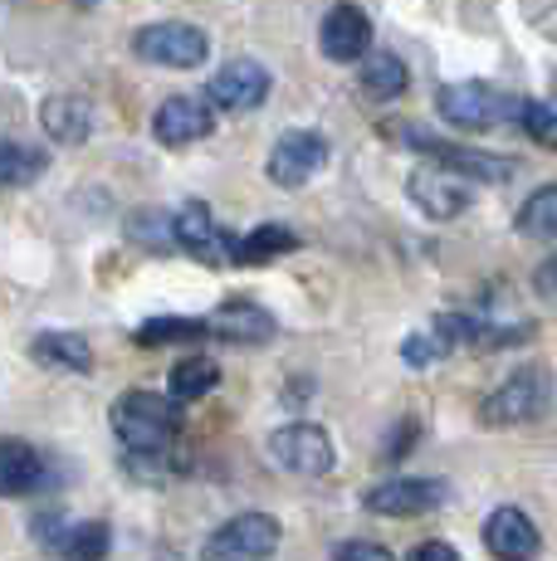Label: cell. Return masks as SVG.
Segmentation results:
<instances>
[{
    "label": "cell",
    "instance_id": "22",
    "mask_svg": "<svg viewBox=\"0 0 557 561\" xmlns=\"http://www.w3.org/2000/svg\"><path fill=\"white\" fill-rule=\"evenodd\" d=\"M45 176V152L25 142H0V191L35 186Z\"/></svg>",
    "mask_w": 557,
    "mask_h": 561
},
{
    "label": "cell",
    "instance_id": "24",
    "mask_svg": "<svg viewBox=\"0 0 557 561\" xmlns=\"http://www.w3.org/2000/svg\"><path fill=\"white\" fill-rule=\"evenodd\" d=\"M127 240L143 244V250H157V254L177 250V215H167V210H137L133 220H127Z\"/></svg>",
    "mask_w": 557,
    "mask_h": 561
},
{
    "label": "cell",
    "instance_id": "1",
    "mask_svg": "<svg viewBox=\"0 0 557 561\" xmlns=\"http://www.w3.org/2000/svg\"><path fill=\"white\" fill-rule=\"evenodd\" d=\"M177 430H181V415H177V401H171V396H157V391L117 396L113 435L123 439L133 455H162L171 439H177Z\"/></svg>",
    "mask_w": 557,
    "mask_h": 561
},
{
    "label": "cell",
    "instance_id": "32",
    "mask_svg": "<svg viewBox=\"0 0 557 561\" xmlns=\"http://www.w3.org/2000/svg\"><path fill=\"white\" fill-rule=\"evenodd\" d=\"M533 284H538V294H548V298H557V259H548V264L533 274Z\"/></svg>",
    "mask_w": 557,
    "mask_h": 561
},
{
    "label": "cell",
    "instance_id": "6",
    "mask_svg": "<svg viewBox=\"0 0 557 561\" xmlns=\"http://www.w3.org/2000/svg\"><path fill=\"white\" fill-rule=\"evenodd\" d=\"M270 455L278 469L288 473H304V479H323V473H333V439H328V430L318 425H284L270 435Z\"/></svg>",
    "mask_w": 557,
    "mask_h": 561
},
{
    "label": "cell",
    "instance_id": "27",
    "mask_svg": "<svg viewBox=\"0 0 557 561\" xmlns=\"http://www.w3.org/2000/svg\"><path fill=\"white\" fill-rule=\"evenodd\" d=\"M113 547V533L109 523H79L73 533L59 537V557L64 561H103Z\"/></svg>",
    "mask_w": 557,
    "mask_h": 561
},
{
    "label": "cell",
    "instance_id": "9",
    "mask_svg": "<svg viewBox=\"0 0 557 561\" xmlns=\"http://www.w3.org/2000/svg\"><path fill=\"white\" fill-rule=\"evenodd\" d=\"M450 499V483L445 479H387L377 489H367V513H382V517H421V513H435L445 508Z\"/></svg>",
    "mask_w": 557,
    "mask_h": 561
},
{
    "label": "cell",
    "instance_id": "14",
    "mask_svg": "<svg viewBox=\"0 0 557 561\" xmlns=\"http://www.w3.org/2000/svg\"><path fill=\"white\" fill-rule=\"evenodd\" d=\"M216 133V113L201 99H167L152 117V137L162 147H191Z\"/></svg>",
    "mask_w": 557,
    "mask_h": 561
},
{
    "label": "cell",
    "instance_id": "8",
    "mask_svg": "<svg viewBox=\"0 0 557 561\" xmlns=\"http://www.w3.org/2000/svg\"><path fill=\"white\" fill-rule=\"evenodd\" d=\"M177 250H186L191 259L211 268H235V240L216 225V215L201 201H186L177 210Z\"/></svg>",
    "mask_w": 557,
    "mask_h": 561
},
{
    "label": "cell",
    "instance_id": "20",
    "mask_svg": "<svg viewBox=\"0 0 557 561\" xmlns=\"http://www.w3.org/2000/svg\"><path fill=\"white\" fill-rule=\"evenodd\" d=\"M406 83H411V73H406V64L396 54H367L362 59V89H367V99L391 103L406 93Z\"/></svg>",
    "mask_w": 557,
    "mask_h": 561
},
{
    "label": "cell",
    "instance_id": "12",
    "mask_svg": "<svg viewBox=\"0 0 557 561\" xmlns=\"http://www.w3.org/2000/svg\"><path fill=\"white\" fill-rule=\"evenodd\" d=\"M274 328L278 322L260 304H250V298H230V304H220L206 318V337L235 342V347H260V342L274 337Z\"/></svg>",
    "mask_w": 557,
    "mask_h": 561
},
{
    "label": "cell",
    "instance_id": "31",
    "mask_svg": "<svg viewBox=\"0 0 557 561\" xmlns=\"http://www.w3.org/2000/svg\"><path fill=\"white\" fill-rule=\"evenodd\" d=\"M406 561H459V552L450 542H421Z\"/></svg>",
    "mask_w": 557,
    "mask_h": 561
},
{
    "label": "cell",
    "instance_id": "26",
    "mask_svg": "<svg viewBox=\"0 0 557 561\" xmlns=\"http://www.w3.org/2000/svg\"><path fill=\"white\" fill-rule=\"evenodd\" d=\"M206 337V318H152L137 328V347H171V342H196Z\"/></svg>",
    "mask_w": 557,
    "mask_h": 561
},
{
    "label": "cell",
    "instance_id": "23",
    "mask_svg": "<svg viewBox=\"0 0 557 561\" xmlns=\"http://www.w3.org/2000/svg\"><path fill=\"white\" fill-rule=\"evenodd\" d=\"M220 381V366L211 357H186L171 366V401L186 405V401H201V396H211Z\"/></svg>",
    "mask_w": 557,
    "mask_h": 561
},
{
    "label": "cell",
    "instance_id": "11",
    "mask_svg": "<svg viewBox=\"0 0 557 561\" xmlns=\"http://www.w3.org/2000/svg\"><path fill=\"white\" fill-rule=\"evenodd\" d=\"M318 49L333 64H357L372 54V20L357 5H333L318 30Z\"/></svg>",
    "mask_w": 557,
    "mask_h": 561
},
{
    "label": "cell",
    "instance_id": "28",
    "mask_svg": "<svg viewBox=\"0 0 557 561\" xmlns=\"http://www.w3.org/2000/svg\"><path fill=\"white\" fill-rule=\"evenodd\" d=\"M519 127H523V133H528L538 147H548V152H557V107L538 103V99L519 103Z\"/></svg>",
    "mask_w": 557,
    "mask_h": 561
},
{
    "label": "cell",
    "instance_id": "2",
    "mask_svg": "<svg viewBox=\"0 0 557 561\" xmlns=\"http://www.w3.org/2000/svg\"><path fill=\"white\" fill-rule=\"evenodd\" d=\"M435 107H441V117L450 127H459V133H495L499 123H519V103L509 99V93H499L495 83H445L441 93H435Z\"/></svg>",
    "mask_w": 557,
    "mask_h": 561
},
{
    "label": "cell",
    "instance_id": "30",
    "mask_svg": "<svg viewBox=\"0 0 557 561\" xmlns=\"http://www.w3.org/2000/svg\"><path fill=\"white\" fill-rule=\"evenodd\" d=\"M333 561H396L382 542H342Z\"/></svg>",
    "mask_w": 557,
    "mask_h": 561
},
{
    "label": "cell",
    "instance_id": "17",
    "mask_svg": "<svg viewBox=\"0 0 557 561\" xmlns=\"http://www.w3.org/2000/svg\"><path fill=\"white\" fill-rule=\"evenodd\" d=\"M45 483V459L25 439H0V499H25Z\"/></svg>",
    "mask_w": 557,
    "mask_h": 561
},
{
    "label": "cell",
    "instance_id": "19",
    "mask_svg": "<svg viewBox=\"0 0 557 561\" xmlns=\"http://www.w3.org/2000/svg\"><path fill=\"white\" fill-rule=\"evenodd\" d=\"M35 362L39 366H64V371H89L93 347L79 332H39L35 337Z\"/></svg>",
    "mask_w": 557,
    "mask_h": 561
},
{
    "label": "cell",
    "instance_id": "10",
    "mask_svg": "<svg viewBox=\"0 0 557 561\" xmlns=\"http://www.w3.org/2000/svg\"><path fill=\"white\" fill-rule=\"evenodd\" d=\"M264 99H270V69L254 59H230L206 89V103L225 107V113H250Z\"/></svg>",
    "mask_w": 557,
    "mask_h": 561
},
{
    "label": "cell",
    "instance_id": "16",
    "mask_svg": "<svg viewBox=\"0 0 557 561\" xmlns=\"http://www.w3.org/2000/svg\"><path fill=\"white\" fill-rule=\"evenodd\" d=\"M416 147H421L435 167H445V171H455L459 181H469V186H475V181H509L513 176L509 157H485V152H469V147L435 142V137H416Z\"/></svg>",
    "mask_w": 557,
    "mask_h": 561
},
{
    "label": "cell",
    "instance_id": "25",
    "mask_svg": "<svg viewBox=\"0 0 557 561\" xmlns=\"http://www.w3.org/2000/svg\"><path fill=\"white\" fill-rule=\"evenodd\" d=\"M519 230L528 234V240H553L557 244V181L553 186H543V191H533V196L523 201Z\"/></svg>",
    "mask_w": 557,
    "mask_h": 561
},
{
    "label": "cell",
    "instance_id": "18",
    "mask_svg": "<svg viewBox=\"0 0 557 561\" xmlns=\"http://www.w3.org/2000/svg\"><path fill=\"white\" fill-rule=\"evenodd\" d=\"M39 123H45V133L55 137V142H64V147H79L83 137L93 133V107L83 103V99H49L45 103V113H39Z\"/></svg>",
    "mask_w": 557,
    "mask_h": 561
},
{
    "label": "cell",
    "instance_id": "3",
    "mask_svg": "<svg viewBox=\"0 0 557 561\" xmlns=\"http://www.w3.org/2000/svg\"><path fill=\"white\" fill-rule=\"evenodd\" d=\"M548 401H553L548 371H543V366H523V371H513L495 396H485V405H479V425H489V430L523 425V420H538L543 410H548Z\"/></svg>",
    "mask_w": 557,
    "mask_h": 561
},
{
    "label": "cell",
    "instance_id": "13",
    "mask_svg": "<svg viewBox=\"0 0 557 561\" xmlns=\"http://www.w3.org/2000/svg\"><path fill=\"white\" fill-rule=\"evenodd\" d=\"M485 547L495 561H533L543 552V537L523 508H495L485 517Z\"/></svg>",
    "mask_w": 557,
    "mask_h": 561
},
{
    "label": "cell",
    "instance_id": "15",
    "mask_svg": "<svg viewBox=\"0 0 557 561\" xmlns=\"http://www.w3.org/2000/svg\"><path fill=\"white\" fill-rule=\"evenodd\" d=\"M411 201L421 205L431 220H455L459 210H469V181H459L455 171L445 167H421L411 176Z\"/></svg>",
    "mask_w": 557,
    "mask_h": 561
},
{
    "label": "cell",
    "instance_id": "21",
    "mask_svg": "<svg viewBox=\"0 0 557 561\" xmlns=\"http://www.w3.org/2000/svg\"><path fill=\"white\" fill-rule=\"evenodd\" d=\"M298 250V234L288 230V225H260V230H250L245 240H235V264H270L274 254H288Z\"/></svg>",
    "mask_w": 557,
    "mask_h": 561
},
{
    "label": "cell",
    "instance_id": "4",
    "mask_svg": "<svg viewBox=\"0 0 557 561\" xmlns=\"http://www.w3.org/2000/svg\"><path fill=\"white\" fill-rule=\"evenodd\" d=\"M278 552V523L270 513H240L206 537L201 561H270Z\"/></svg>",
    "mask_w": 557,
    "mask_h": 561
},
{
    "label": "cell",
    "instance_id": "7",
    "mask_svg": "<svg viewBox=\"0 0 557 561\" xmlns=\"http://www.w3.org/2000/svg\"><path fill=\"white\" fill-rule=\"evenodd\" d=\"M328 167V137L323 133H308V127H294L274 142L270 152V181L284 191H298L304 181H314L318 171Z\"/></svg>",
    "mask_w": 557,
    "mask_h": 561
},
{
    "label": "cell",
    "instance_id": "5",
    "mask_svg": "<svg viewBox=\"0 0 557 561\" xmlns=\"http://www.w3.org/2000/svg\"><path fill=\"white\" fill-rule=\"evenodd\" d=\"M133 49L137 59L162 64V69H201L211 54V39L196 25H186V20H162V25H147L133 39Z\"/></svg>",
    "mask_w": 557,
    "mask_h": 561
},
{
    "label": "cell",
    "instance_id": "29",
    "mask_svg": "<svg viewBox=\"0 0 557 561\" xmlns=\"http://www.w3.org/2000/svg\"><path fill=\"white\" fill-rule=\"evenodd\" d=\"M441 352H445L441 337H406L401 357H406V366H431L435 357H441Z\"/></svg>",
    "mask_w": 557,
    "mask_h": 561
}]
</instances>
